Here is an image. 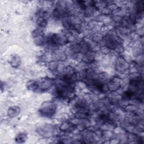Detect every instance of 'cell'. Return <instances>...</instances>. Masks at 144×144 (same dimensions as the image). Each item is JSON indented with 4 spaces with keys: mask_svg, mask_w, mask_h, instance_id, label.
<instances>
[{
    "mask_svg": "<svg viewBox=\"0 0 144 144\" xmlns=\"http://www.w3.org/2000/svg\"><path fill=\"white\" fill-rule=\"evenodd\" d=\"M54 108H55L54 105H52L51 104H49L48 105H46L45 107L42 109V113L46 116H51L55 112Z\"/></svg>",
    "mask_w": 144,
    "mask_h": 144,
    "instance_id": "cell-1",
    "label": "cell"
},
{
    "mask_svg": "<svg viewBox=\"0 0 144 144\" xmlns=\"http://www.w3.org/2000/svg\"><path fill=\"white\" fill-rule=\"evenodd\" d=\"M25 140V135L21 134V135H18V142H19L20 140H22V141H23V140Z\"/></svg>",
    "mask_w": 144,
    "mask_h": 144,
    "instance_id": "cell-2",
    "label": "cell"
}]
</instances>
